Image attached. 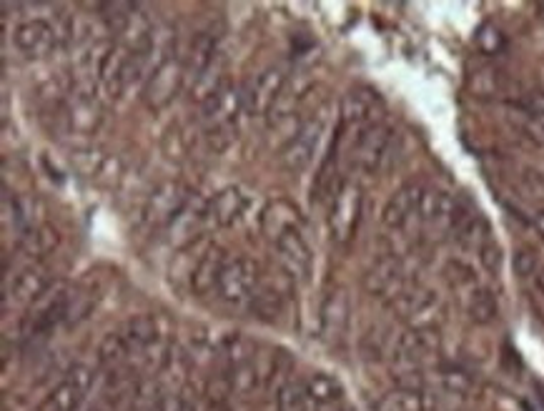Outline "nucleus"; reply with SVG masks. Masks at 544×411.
I'll return each mask as SVG.
<instances>
[{
    "label": "nucleus",
    "instance_id": "f257e3e1",
    "mask_svg": "<svg viewBox=\"0 0 544 411\" xmlns=\"http://www.w3.org/2000/svg\"><path fill=\"white\" fill-rule=\"evenodd\" d=\"M361 209H364V196L361 188L354 181H341L334 188L329 209V234L331 241L339 246H346L354 239L361 221Z\"/></svg>",
    "mask_w": 544,
    "mask_h": 411
},
{
    "label": "nucleus",
    "instance_id": "f03ea898",
    "mask_svg": "<svg viewBox=\"0 0 544 411\" xmlns=\"http://www.w3.org/2000/svg\"><path fill=\"white\" fill-rule=\"evenodd\" d=\"M259 264L249 256H239V259L229 261L221 274L219 286H216V294L224 301L226 306H234V309H241V306L251 304L256 289H259Z\"/></svg>",
    "mask_w": 544,
    "mask_h": 411
},
{
    "label": "nucleus",
    "instance_id": "7ed1b4c3",
    "mask_svg": "<svg viewBox=\"0 0 544 411\" xmlns=\"http://www.w3.org/2000/svg\"><path fill=\"white\" fill-rule=\"evenodd\" d=\"M186 76H189V73H186L184 58H178L176 53H171V56L151 73V78L143 83V103H146L151 111L166 108L168 103L178 96V91L184 88Z\"/></svg>",
    "mask_w": 544,
    "mask_h": 411
},
{
    "label": "nucleus",
    "instance_id": "20e7f679",
    "mask_svg": "<svg viewBox=\"0 0 544 411\" xmlns=\"http://www.w3.org/2000/svg\"><path fill=\"white\" fill-rule=\"evenodd\" d=\"M191 201L189 188L181 181H166L161 186L153 188L148 196L146 206L141 211V221L146 229H161V226H171V221L181 214L186 203Z\"/></svg>",
    "mask_w": 544,
    "mask_h": 411
},
{
    "label": "nucleus",
    "instance_id": "39448f33",
    "mask_svg": "<svg viewBox=\"0 0 544 411\" xmlns=\"http://www.w3.org/2000/svg\"><path fill=\"white\" fill-rule=\"evenodd\" d=\"M392 146L394 131L387 123H377V126L364 128V131H359L354 148H351V163L364 173L382 171Z\"/></svg>",
    "mask_w": 544,
    "mask_h": 411
},
{
    "label": "nucleus",
    "instance_id": "423d86ee",
    "mask_svg": "<svg viewBox=\"0 0 544 411\" xmlns=\"http://www.w3.org/2000/svg\"><path fill=\"white\" fill-rule=\"evenodd\" d=\"M326 128V111L321 108L319 113L309 118V121L301 123L299 133L291 138L289 143L281 151V166L291 173H301L311 161H314V153L319 148L321 136H324Z\"/></svg>",
    "mask_w": 544,
    "mask_h": 411
},
{
    "label": "nucleus",
    "instance_id": "0eeeda50",
    "mask_svg": "<svg viewBox=\"0 0 544 411\" xmlns=\"http://www.w3.org/2000/svg\"><path fill=\"white\" fill-rule=\"evenodd\" d=\"M417 214L422 224L432 226V229H449L454 231V234H457V231L462 229L464 221L472 216L467 214L447 191H442V188H424V196L422 203H419Z\"/></svg>",
    "mask_w": 544,
    "mask_h": 411
},
{
    "label": "nucleus",
    "instance_id": "6e6552de",
    "mask_svg": "<svg viewBox=\"0 0 544 411\" xmlns=\"http://www.w3.org/2000/svg\"><path fill=\"white\" fill-rule=\"evenodd\" d=\"M241 108H244V91L236 88L234 83H226L221 91H216L201 106V123H204L211 136H221V133H226L234 126Z\"/></svg>",
    "mask_w": 544,
    "mask_h": 411
},
{
    "label": "nucleus",
    "instance_id": "1a4fd4ad",
    "mask_svg": "<svg viewBox=\"0 0 544 411\" xmlns=\"http://www.w3.org/2000/svg\"><path fill=\"white\" fill-rule=\"evenodd\" d=\"M286 86V71L281 66H271L261 71L244 91V111L249 116H266L276 108Z\"/></svg>",
    "mask_w": 544,
    "mask_h": 411
},
{
    "label": "nucleus",
    "instance_id": "9d476101",
    "mask_svg": "<svg viewBox=\"0 0 544 411\" xmlns=\"http://www.w3.org/2000/svg\"><path fill=\"white\" fill-rule=\"evenodd\" d=\"M442 344V336L434 326H427V329H417V326H409L407 331L397 336L392 346V359L394 364L404 366V369H414L422 359L432 356L434 351Z\"/></svg>",
    "mask_w": 544,
    "mask_h": 411
},
{
    "label": "nucleus",
    "instance_id": "9b49d317",
    "mask_svg": "<svg viewBox=\"0 0 544 411\" xmlns=\"http://www.w3.org/2000/svg\"><path fill=\"white\" fill-rule=\"evenodd\" d=\"M389 309L394 311V316L409 321V326H417V329H427L434 326V319L442 311L439 304V296L434 291L417 289V291H402L397 299L389 301Z\"/></svg>",
    "mask_w": 544,
    "mask_h": 411
},
{
    "label": "nucleus",
    "instance_id": "f8f14e48",
    "mask_svg": "<svg viewBox=\"0 0 544 411\" xmlns=\"http://www.w3.org/2000/svg\"><path fill=\"white\" fill-rule=\"evenodd\" d=\"M382 113L384 103L372 88H354V91L346 93L344 101H341V118H344L346 126H356L359 131L382 123L379 121Z\"/></svg>",
    "mask_w": 544,
    "mask_h": 411
},
{
    "label": "nucleus",
    "instance_id": "ddd939ff",
    "mask_svg": "<svg viewBox=\"0 0 544 411\" xmlns=\"http://www.w3.org/2000/svg\"><path fill=\"white\" fill-rule=\"evenodd\" d=\"M402 264L394 256H382L364 274V291L374 299H397L402 294Z\"/></svg>",
    "mask_w": 544,
    "mask_h": 411
},
{
    "label": "nucleus",
    "instance_id": "4468645a",
    "mask_svg": "<svg viewBox=\"0 0 544 411\" xmlns=\"http://www.w3.org/2000/svg\"><path fill=\"white\" fill-rule=\"evenodd\" d=\"M246 209H249V196L244 188L229 186L206 203V221L226 229V226H234L246 214Z\"/></svg>",
    "mask_w": 544,
    "mask_h": 411
},
{
    "label": "nucleus",
    "instance_id": "2eb2a0df",
    "mask_svg": "<svg viewBox=\"0 0 544 411\" xmlns=\"http://www.w3.org/2000/svg\"><path fill=\"white\" fill-rule=\"evenodd\" d=\"M51 289V271L41 264H31L13 279L11 286H6V299H13V304H38Z\"/></svg>",
    "mask_w": 544,
    "mask_h": 411
},
{
    "label": "nucleus",
    "instance_id": "dca6fc26",
    "mask_svg": "<svg viewBox=\"0 0 544 411\" xmlns=\"http://www.w3.org/2000/svg\"><path fill=\"white\" fill-rule=\"evenodd\" d=\"M301 224H304L301 211L286 198H276L261 211V234L274 244L289 231H301Z\"/></svg>",
    "mask_w": 544,
    "mask_h": 411
},
{
    "label": "nucleus",
    "instance_id": "f3484780",
    "mask_svg": "<svg viewBox=\"0 0 544 411\" xmlns=\"http://www.w3.org/2000/svg\"><path fill=\"white\" fill-rule=\"evenodd\" d=\"M276 254H279V264L291 279H306L311 271V249L304 241L301 231H289L276 241Z\"/></svg>",
    "mask_w": 544,
    "mask_h": 411
},
{
    "label": "nucleus",
    "instance_id": "a211bd4d",
    "mask_svg": "<svg viewBox=\"0 0 544 411\" xmlns=\"http://www.w3.org/2000/svg\"><path fill=\"white\" fill-rule=\"evenodd\" d=\"M424 188L419 183H404L402 188L389 196L387 206L382 211V224L387 229H402L409 219L419 211V203H422Z\"/></svg>",
    "mask_w": 544,
    "mask_h": 411
},
{
    "label": "nucleus",
    "instance_id": "6ab92c4d",
    "mask_svg": "<svg viewBox=\"0 0 544 411\" xmlns=\"http://www.w3.org/2000/svg\"><path fill=\"white\" fill-rule=\"evenodd\" d=\"M13 41H16L18 51L26 53L28 58H46L56 48L58 33L51 23L38 21L36 18V21H28L23 26H18Z\"/></svg>",
    "mask_w": 544,
    "mask_h": 411
},
{
    "label": "nucleus",
    "instance_id": "aec40b11",
    "mask_svg": "<svg viewBox=\"0 0 544 411\" xmlns=\"http://www.w3.org/2000/svg\"><path fill=\"white\" fill-rule=\"evenodd\" d=\"M349 296L341 286L331 289L321 304V336L326 341H339L349 326Z\"/></svg>",
    "mask_w": 544,
    "mask_h": 411
},
{
    "label": "nucleus",
    "instance_id": "412c9836",
    "mask_svg": "<svg viewBox=\"0 0 544 411\" xmlns=\"http://www.w3.org/2000/svg\"><path fill=\"white\" fill-rule=\"evenodd\" d=\"M131 56L133 48H128L126 43H113L111 53H108L106 63L101 68V83L106 88L108 96H121L128 88V68H131Z\"/></svg>",
    "mask_w": 544,
    "mask_h": 411
},
{
    "label": "nucleus",
    "instance_id": "4be33fe9",
    "mask_svg": "<svg viewBox=\"0 0 544 411\" xmlns=\"http://www.w3.org/2000/svg\"><path fill=\"white\" fill-rule=\"evenodd\" d=\"M226 264H229V261H226L224 249L211 246V249L201 256L199 264L194 266V271H191V289H194V294L199 296L211 294V291L219 286V279L221 274H224Z\"/></svg>",
    "mask_w": 544,
    "mask_h": 411
},
{
    "label": "nucleus",
    "instance_id": "5701e85b",
    "mask_svg": "<svg viewBox=\"0 0 544 411\" xmlns=\"http://www.w3.org/2000/svg\"><path fill=\"white\" fill-rule=\"evenodd\" d=\"M204 224H209V221H206V203H199L191 198L184 209H181V214H178L176 219L171 221V226H168V241H171L173 246L189 244V241H194V236L199 234V229Z\"/></svg>",
    "mask_w": 544,
    "mask_h": 411
},
{
    "label": "nucleus",
    "instance_id": "b1692460",
    "mask_svg": "<svg viewBox=\"0 0 544 411\" xmlns=\"http://www.w3.org/2000/svg\"><path fill=\"white\" fill-rule=\"evenodd\" d=\"M304 386L314 409L344 404V386H341V381L336 376L326 374V371H314V374L306 376Z\"/></svg>",
    "mask_w": 544,
    "mask_h": 411
},
{
    "label": "nucleus",
    "instance_id": "393cba45",
    "mask_svg": "<svg viewBox=\"0 0 544 411\" xmlns=\"http://www.w3.org/2000/svg\"><path fill=\"white\" fill-rule=\"evenodd\" d=\"M432 406V396L424 389H402V386H397V389L379 396L374 411H432Z\"/></svg>",
    "mask_w": 544,
    "mask_h": 411
},
{
    "label": "nucleus",
    "instance_id": "a878e982",
    "mask_svg": "<svg viewBox=\"0 0 544 411\" xmlns=\"http://www.w3.org/2000/svg\"><path fill=\"white\" fill-rule=\"evenodd\" d=\"M216 43H219V38H216L214 33H209V31L196 33L194 41H191L189 56L184 58L186 73H189V76L199 78L201 73L209 71V68L214 66L216 63Z\"/></svg>",
    "mask_w": 544,
    "mask_h": 411
},
{
    "label": "nucleus",
    "instance_id": "bb28decb",
    "mask_svg": "<svg viewBox=\"0 0 544 411\" xmlns=\"http://www.w3.org/2000/svg\"><path fill=\"white\" fill-rule=\"evenodd\" d=\"M286 291L276 289V286L269 284H259V289H256L254 299H251V311L256 314V319L266 321V324H274V321H279V316L284 314L286 309Z\"/></svg>",
    "mask_w": 544,
    "mask_h": 411
},
{
    "label": "nucleus",
    "instance_id": "cd10ccee",
    "mask_svg": "<svg viewBox=\"0 0 544 411\" xmlns=\"http://www.w3.org/2000/svg\"><path fill=\"white\" fill-rule=\"evenodd\" d=\"M133 354H146L158 344V324L153 316H136L121 331Z\"/></svg>",
    "mask_w": 544,
    "mask_h": 411
},
{
    "label": "nucleus",
    "instance_id": "c85d7f7f",
    "mask_svg": "<svg viewBox=\"0 0 544 411\" xmlns=\"http://www.w3.org/2000/svg\"><path fill=\"white\" fill-rule=\"evenodd\" d=\"M58 244H61L58 231L53 229V226L41 224L23 236L21 244H18V251H21L23 256H31V259H43V256H48L51 251H56Z\"/></svg>",
    "mask_w": 544,
    "mask_h": 411
},
{
    "label": "nucleus",
    "instance_id": "c756f323",
    "mask_svg": "<svg viewBox=\"0 0 544 411\" xmlns=\"http://www.w3.org/2000/svg\"><path fill=\"white\" fill-rule=\"evenodd\" d=\"M467 314L474 324H479V326L492 324V321L499 316L497 296H494L489 289H479V286H474V289L469 291Z\"/></svg>",
    "mask_w": 544,
    "mask_h": 411
},
{
    "label": "nucleus",
    "instance_id": "7c9ffc66",
    "mask_svg": "<svg viewBox=\"0 0 544 411\" xmlns=\"http://www.w3.org/2000/svg\"><path fill=\"white\" fill-rule=\"evenodd\" d=\"M83 396H86V391L78 389L73 381L63 379L61 384L46 396V401L41 404V411H78L83 404Z\"/></svg>",
    "mask_w": 544,
    "mask_h": 411
},
{
    "label": "nucleus",
    "instance_id": "2f4dec72",
    "mask_svg": "<svg viewBox=\"0 0 544 411\" xmlns=\"http://www.w3.org/2000/svg\"><path fill=\"white\" fill-rule=\"evenodd\" d=\"M226 384H229L231 394L249 396L261 386V374L254 361H246V364L231 366L229 374H226Z\"/></svg>",
    "mask_w": 544,
    "mask_h": 411
},
{
    "label": "nucleus",
    "instance_id": "473e14b6",
    "mask_svg": "<svg viewBox=\"0 0 544 411\" xmlns=\"http://www.w3.org/2000/svg\"><path fill=\"white\" fill-rule=\"evenodd\" d=\"M311 406L304 381H284L276 389V411H309Z\"/></svg>",
    "mask_w": 544,
    "mask_h": 411
},
{
    "label": "nucleus",
    "instance_id": "72a5a7b5",
    "mask_svg": "<svg viewBox=\"0 0 544 411\" xmlns=\"http://www.w3.org/2000/svg\"><path fill=\"white\" fill-rule=\"evenodd\" d=\"M128 356H133L131 346H128L126 336L123 334H108L103 336L101 346H98V359L108 369H116V366L126 364Z\"/></svg>",
    "mask_w": 544,
    "mask_h": 411
},
{
    "label": "nucleus",
    "instance_id": "f704fd0d",
    "mask_svg": "<svg viewBox=\"0 0 544 411\" xmlns=\"http://www.w3.org/2000/svg\"><path fill=\"white\" fill-rule=\"evenodd\" d=\"M454 236H457V241L464 246V249H477V254L482 246H487L489 241H492L489 239V224L482 219V216H474V214L464 221L462 229H459Z\"/></svg>",
    "mask_w": 544,
    "mask_h": 411
},
{
    "label": "nucleus",
    "instance_id": "c9c22d12",
    "mask_svg": "<svg viewBox=\"0 0 544 411\" xmlns=\"http://www.w3.org/2000/svg\"><path fill=\"white\" fill-rule=\"evenodd\" d=\"M136 11L138 6H133V3H103L101 6L103 21L108 23V28H111L113 33L126 31V26L131 23L133 13Z\"/></svg>",
    "mask_w": 544,
    "mask_h": 411
},
{
    "label": "nucleus",
    "instance_id": "e433bc0d",
    "mask_svg": "<svg viewBox=\"0 0 544 411\" xmlns=\"http://www.w3.org/2000/svg\"><path fill=\"white\" fill-rule=\"evenodd\" d=\"M477 46L484 56H497L499 51L504 48V36L497 26L492 23H484L477 33Z\"/></svg>",
    "mask_w": 544,
    "mask_h": 411
},
{
    "label": "nucleus",
    "instance_id": "4c0bfd02",
    "mask_svg": "<svg viewBox=\"0 0 544 411\" xmlns=\"http://www.w3.org/2000/svg\"><path fill=\"white\" fill-rule=\"evenodd\" d=\"M439 381H442L444 389L449 391V394H457V396H464L472 391V376L464 374V371L459 369H444L442 374H439Z\"/></svg>",
    "mask_w": 544,
    "mask_h": 411
},
{
    "label": "nucleus",
    "instance_id": "58836bf2",
    "mask_svg": "<svg viewBox=\"0 0 544 411\" xmlns=\"http://www.w3.org/2000/svg\"><path fill=\"white\" fill-rule=\"evenodd\" d=\"M512 266H514V274H517L519 279H529V276H537V266H539L537 254H534L532 249H527V246H524V249H517Z\"/></svg>",
    "mask_w": 544,
    "mask_h": 411
},
{
    "label": "nucleus",
    "instance_id": "ea45409f",
    "mask_svg": "<svg viewBox=\"0 0 544 411\" xmlns=\"http://www.w3.org/2000/svg\"><path fill=\"white\" fill-rule=\"evenodd\" d=\"M156 411H201L199 401L191 399L189 394H176V396H163L156 404Z\"/></svg>",
    "mask_w": 544,
    "mask_h": 411
},
{
    "label": "nucleus",
    "instance_id": "a19ab883",
    "mask_svg": "<svg viewBox=\"0 0 544 411\" xmlns=\"http://www.w3.org/2000/svg\"><path fill=\"white\" fill-rule=\"evenodd\" d=\"M479 261H482V266L489 271V274H497L499 266H502V249H499L494 241H489L487 246L479 249Z\"/></svg>",
    "mask_w": 544,
    "mask_h": 411
},
{
    "label": "nucleus",
    "instance_id": "79ce46f5",
    "mask_svg": "<svg viewBox=\"0 0 544 411\" xmlns=\"http://www.w3.org/2000/svg\"><path fill=\"white\" fill-rule=\"evenodd\" d=\"M524 191L529 193V198H537V201H544V176L537 171H524L522 176Z\"/></svg>",
    "mask_w": 544,
    "mask_h": 411
},
{
    "label": "nucleus",
    "instance_id": "37998d69",
    "mask_svg": "<svg viewBox=\"0 0 544 411\" xmlns=\"http://www.w3.org/2000/svg\"><path fill=\"white\" fill-rule=\"evenodd\" d=\"M66 379L73 381L78 389H83L88 394V389H91V384H93V371L88 369V366L76 364V366H71V371L66 374Z\"/></svg>",
    "mask_w": 544,
    "mask_h": 411
},
{
    "label": "nucleus",
    "instance_id": "c03bdc74",
    "mask_svg": "<svg viewBox=\"0 0 544 411\" xmlns=\"http://www.w3.org/2000/svg\"><path fill=\"white\" fill-rule=\"evenodd\" d=\"M534 229H537L539 236L544 239V211H537V216H534Z\"/></svg>",
    "mask_w": 544,
    "mask_h": 411
},
{
    "label": "nucleus",
    "instance_id": "a18cd8bd",
    "mask_svg": "<svg viewBox=\"0 0 544 411\" xmlns=\"http://www.w3.org/2000/svg\"><path fill=\"white\" fill-rule=\"evenodd\" d=\"M316 411H354V409H349L346 404H336V406H326V409H316Z\"/></svg>",
    "mask_w": 544,
    "mask_h": 411
},
{
    "label": "nucleus",
    "instance_id": "49530a36",
    "mask_svg": "<svg viewBox=\"0 0 544 411\" xmlns=\"http://www.w3.org/2000/svg\"><path fill=\"white\" fill-rule=\"evenodd\" d=\"M537 289H539V294L544 296V269L537 271Z\"/></svg>",
    "mask_w": 544,
    "mask_h": 411
},
{
    "label": "nucleus",
    "instance_id": "de8ad7c7",
    "mask_svg": "<svg viewBox=\"0 0 544 411\" xmlns=\"http://www.w3.org/2000/svg\"><path fill=\"white\" fill-rule=\"evenodd\" d=\"M539 13H542V18H544V6H539Z\"/></svg>",
    "mask_w": 544,
    "mask_h": 411
},
{
    "label": "nucleus",
    "instance_id": "09e8293b",
    "mask_svg": "<svg viewBox=\"0 0 544 411\" xmlns=\"http://www.w3.org/2000/svg\"><path fill=\"white\" fill-rule=\"evenodd\" d=\"M91 411H103V409H91Z\"/></svg>",
    "mask_w": 544,
    "mask_h": 411
}]
</instances>
